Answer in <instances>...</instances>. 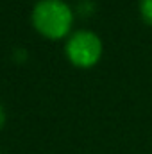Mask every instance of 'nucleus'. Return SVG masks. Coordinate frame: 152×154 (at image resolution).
I'll use <instances>...</instances> for the list:
<instances>
[{
	"label": "nucleus",
	"instance_id": "2",
	"mask_svg": "<svg viewBox=\"0 0 152 154\" xmlns=\"http://www.w3.org/2000/svg\"><path fill=\"white\" fill-rule=\"evenodd\" d=\"M65 52L74 66H79V68L95 66L102 56V39L93 31L81 29L68 36Z\"/></svg>",
	"mask_w": 152,
	"mask_h": 154
},
{
	"label": "nucleus",
	"instance_id": "4",
	"mask_svg": "<svg viewBox=\"0 0 152 154\" xmlns=\"http://www.w3.org/2000/svg\"><path fill=\"white\" fill-rule=\"evenodd\" d=\"M4 122H5V111H4V108L0 106V127L4 125Z\"/></svg>",
	"mask_w": 152,
	"mask_h": 154
},
{
	"label": "nucleus",
	"instance_id": "1",
	"mask_svg": "<svg viewBox=\"0 0 152 154\" xmlns=\"http://www.w3.org/2000/svg\"><path fill=\"white\" fill-rule=\"evenodd\" d=\"M31 22L41 36L61 39L72 31L74 11L65 0H38L32 7Z\"/></svg>",
	"mask_w": 152,
	"mask_h": 154
},
{
	"label": "nucleus",
	"instance_id": "3",
	"mask_svg": "<svg viewBox=\"0 0 152 154\" xmlns=\"http://www.w3.org/2000/svg\"><path fill=\"white\" fill-rule=\"evenodd\" d=\"M140 14L145 23L152 25V0H140Z\"/></svg>",
	"mask_w": 152,
	"mask_h": 154
}]
</instances>
